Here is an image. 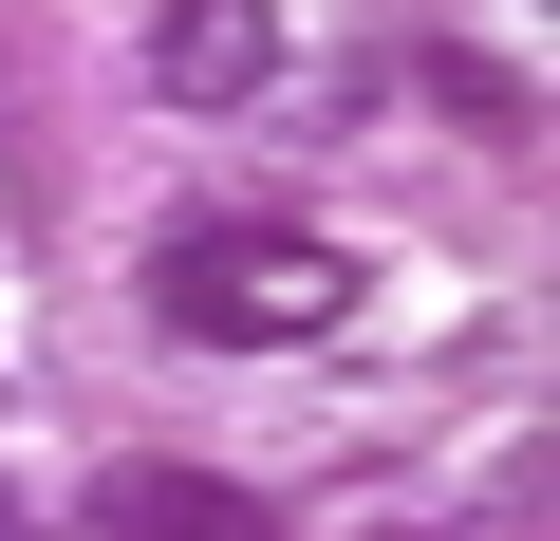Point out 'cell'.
<instances>
[{
    "mask_svg": "<svg viewBox=\"0 0 560 541\" xmlns=\"http://www.w3.org/2000/svg\"><path fill=\"white\" fill-rule=\"evenodd\" d=\"M150 299L187 337H337L355 318V243H300V224H187L150 261Z\"/></svg>",
    "mask_w": 560,
    "mask_h": 541,
    "instance_id": "cell-1",
    "label": "cell"
},
{
    "mask_svg": "<svg viewBox=\"0 0 560 541\" xmlns=\"http://www.w3.org/2000/svg\"><path fill=\"white\" fill-rule=\"evenodd\" d=\"M150 94L168 113H243V94H280L300 75V20H280V0H150Z\"/></svg>",
    "mask_w": 560,
    "mask_h": 541,
    "instance_id": "cell-2",
    "label": "cell"
}]
</instances>
